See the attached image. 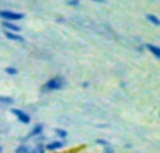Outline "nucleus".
I'll return each instance as SVG.
<instances>
[{"label":"nucleus","mask_w":160,"mask_h":153,"mask_svg":"<svg viewBox=\"0 0 160 153\" xmlns=\"http://www.w3.org/2000/svg\"><path fill=\"white\" fill-rule=\"evenodd\" d=\"M0 18H3V21H17V20H22L24 14L22 13H16V11L10 10H0Z\"/></svg>","instance_id":"1"},{"label":"nucleus","mask_w":160,"mask_h":153,"mask_svg":"<svg viewBox=\"0 0 160 153\" xmlns=\"http://www.w3.org/2000/svg\"><path fill=\"white\" fill-rule=\"evenodd\" d=\"M4 72L7 73V75H17V69H16V67H11V66L6 67Z\"/></svg>","instance_id":"14"},{"label":"nucleus","mask_w":160,"mask_h":153,"mask_svg":"<svg viewBox=\"0 0 160 153\" xmlns=\"http://www.w3.org/2000/svg\"><path fill=\"white\" fill-rule=\"evenodd\" d=\"M63 84H65L63 79H62L61 76H56V77L49 79V80H48L47 83H45L44 89L51 90V91H53V90H61L62 87H63Z\"/></svg>","instance_id":"2"},{"label":"nucleus","mask_w":160,"mask_h":153,"mask_svg":"<svg viewBox=\"0 0 160 153\" xmlns=\"http://www.w3.org/2000/svg\"><path fill=\"white\" fill-rule=\"evenodd\" d=\"M55 134H56V136H59L61 139H66L68 138V132L65 131V129H62V128H56Z\"/></svg>","instance_id":"12"},{"label":"nucleus","mask_w":160,"mask_h":153,"mask_svg":"<svg viewBox=\"0 0 160 153\" xmlns=\"http://www.w3.org/2000/svg\"><path fill=\"white\" fill-rule=\"evenodd\" d=\"M4 35L7 37L8 39H11V41H17V42H22V41H24V38H22L21 35H18V34H16V32H10V31H6Z\"/></svg>","instance_id":"7"},{"label":"nucleus","mask_w":160,"mask_h":153,"mask_svg":"<svg viewBox=\"0 0 160 153\" xmlns=\"http://www.w3.org/2000/svg\"><path fill=\"white\" fill-rule=\"evenodd\" d=\"M146 49L150 51V52L153 53V56H155L156 59L160 58V48L158 47V45H155V44H148V45H146Z\"/></svg>","instance_id":"6"},{"label":"nucleus","mask_w":160,"mask_h":153,"mask_svg":"<svg viewBox=\"0 0 160 153\" xmlns=\"http://www.w3.org/2000/svg\"><path fill=\"white\" fill-rule=\"evenodd\" d=\"M16 153H31V148L22 143V145H20L18 148L16 149Z\"/></svg>","instance_id":"11"},{"label":"nucleus","mask_w":160,"mask_h":153,"mask_svg":"<svg viewBox=\"0 0 160 153\" xmlns=\"http://www.w3.org/2000/svg\"><path fill=\"white\" fill-rule=\"evenodd\" d=\"M31 153H45V146L41 145V143H38L34 149H31Z\"/></svg>","instance_id":"13"},{"label":"nucleus","mask_w":160,"mask_h":153,"mask_svg":"<svg viewBox=\"0 0 160 153\" xmlns=\"http://www.w3.org/2000/svg\"><path fill=\"white\" fill-rule=\"evenodd\" d=\"M79 0H68V4L69 6H79Z\"/></svg>","instance_id":"17"},{"label":"nucleus","mask_w":160,"mask_h":153,"mask_svg":"<svg viewBox=\"0 0 160 153\" xmlns=\"http://www.w3.org/2000/svg\"><path fill=\"white\" fill-rule=\"evenodd\" d=\"M65 146V142L63 141H53V142H48L45 145V151H49V152H55V151H59Z\"/></svg>","instance_id":"4"},{"label":"nucleus","mask_w":160,"mask_h":153,"mask_svg":"<svg viewBox=\"0 0 160 153\" xmlns=\"http://www.w3.org/2000/svg\"><path fill=\"white\" fill-rule=\"evenodd\" d=\"M93 2H97V3H105V0H93Z\"/></svg>","instance_id":"18"},{"label":"nucleus","mask_w":160,"mask_h":153,"mask_svg":"<svg viewBox=\"0 0 160 153\" xmlns=\"http://www.w3.org/2000/svg\"><path fill=\"white\" fill-rule=\"evenodd\" d=\"M11 114L16 115V118L20 121L21 124H25V125H28L31 121L30 115L27 114V112H24L22 110H18V108H11Z\"/></svg>","instance_id":"3"},{"label":"nucleus","mask_w":160,"mask_h":153,"mask_svg":"<svg viewBox=\"0 0 160 153\" xmlns=\"http://www.w3.org/2000/svg\"><path fill=\"white\" fill-rule=\"evenodd\" d=\"M146 20L152 22L153 25H156V27H158V25H160V20H159L156 16H153V14H146Z\"/></svg>","instance_id":"9"},{"label":"nucleus","mask_w":160,"mask_h":153,"mask_svg":"<svg viewBox=\"0 0 160 153\" xmlns=\"http://www.w3.org/2000/svg\"><path fill=\"white\" fill-rule=\"evenodd\" d=\"M42 129H44V125H42V124H37V125L31 129L30 134H28L22 141H28V139H31V138H34V136H41Z\"/></svg>","instance_id":"5"},{"label":"nucleus","mask_w":160,"mask_h":153,"mask_svg":"<svg viewBox=\"0 0 160 153\" xmlns=\"http://www.w3.org/2000/svg\"><path fill=\"white\" fill-rule=\"evenodd\" d=\"M0 153H3V148H2V146H0Z\"/></svg>","instance_id":"19"},{"label":"nucleus","mask_w":160,"mask_h":153,"mask_svg":"<svg viewBox=\"0 0 160 153\" xmlns=\"http://www.w3.org/2000/svg\"><path fill=\"white\" fill-rule=\"evenodd\" d=\"M102 153H115V151H114L111 146H104V148H102Z\"/></svg>","instance_id":"15"},{"label":"nucleus","mask_w":160,"mask_h":153,"mask_svg":"<svg viewBox=\"0 0 160 153\" xmlns=\"http://www.w3.org/2000/svg\"><path fill=\"white\" fill-rule=\"evenodd\" d=\"M14 103V100L11 97H6V96H0V104H4V106H11Z\"/></svg>","instance_id":"10"},{"label":"nucleus","mask_w":160,"mask_h":153,"mask_svg":"<svg viewBox=\"0 0 160 153\" xmlns=\"http://www.w3.org/2000/svg\"><path fill=\"white\" fill-rule=\"evenodd\" d=\"M2 25H3L4 28H7L10 32H16V34H17V32L20 31V27H18V25H14L13 22H10V21H3Z\"/></svg>","instance_id":"8"},{"label":"nucleus","mask_w":160,"mask_h":153,"mask_svg":"<svg viewBox=\"0 0 160 153\" xmlns=\"http://www.w3.org/2000/svg\"><path fill=\"white\" fill-rule=\"evenodd\" d=\"M97 143H98V145H102V146H110V143H108L105 139H97Z\"/></svg>","instance_id":"16"}]
</instances>
